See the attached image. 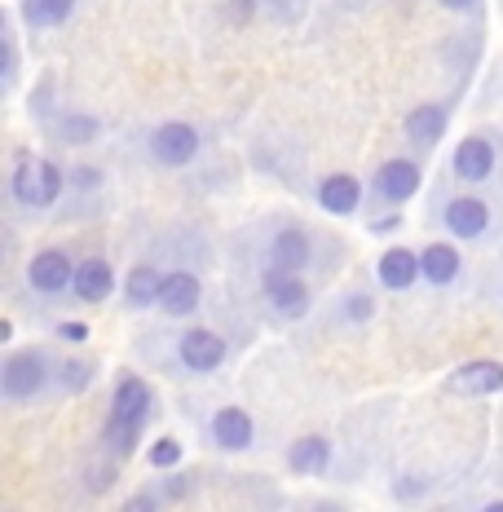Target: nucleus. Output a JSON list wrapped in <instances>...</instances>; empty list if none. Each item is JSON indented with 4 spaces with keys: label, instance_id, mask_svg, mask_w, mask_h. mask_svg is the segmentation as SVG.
Returning <instances> with one entry per match:
<instances>
[{
    "label": "nucleus",
    "instance_id": "obj_17",
    "mask_svg": "<svg viewBox=\"0 0 503 512\" xmlns=\"http://www.w3.org/2000/svg\"><path fill=\"white\" fill-rule=\"evenodd\" d=\"M451 389L473 393V398H481V393H499L503 389V362H490V358L468 362L464 371H455L451 376Z\"/></svg>",
    "mask_w": 503,
    "mask_h": 512
},
{
    "label": "nucleus",
    "instance_id": "obj_25",
    "mask_svg": "<svg viewBox=\"0 0 503 512\" xmlns=\"http://www.w3.org/2000/svg\"><path fill=\"white\" fill-rule=\"evenodd\" d=\"M230 23H243V18H252V9H256V0H230Z\"/></svg>",
    "mask_w": 503,
    "mask_h": 512
},
{
    "label": "nucleus",
    "instance_id": "obj_9",
    "mask_svg": "<svg viewBox=\"0 0 503 512\" xmlns=\"http://www.w3.org/2000/svg\"><path fill=\"white\" fill-rule=\"evenodd\" d=\"M265 256H270V270H283V274H301L309 261H314V239H309V230L301 226H283L270 239V248H265Z\"/></svg>",
    "mask_w": 503,
    "mask_h": 512
},
{
    "label": "nucleus",
    "instance_id": "obj_2",
    "mask_svg": "<svg viewBox=\"0 0 503 512\" xmlns=\"http://www.w3.org/2000/svg\"><path fill=\"white\" fill-rule=\"evenodd\" d=\"M49 389V358L36 354V349H18V354L5 358V367H0V393H5L9 402H36L40 393Z\"/></svg>",
    "mask_w": 503,
    "mask_h": 512
},
{
    "label": "nucleus",
    "instance_id": "obj_13",
    "mask_svg": "<svg viewBox=\"0 0 503 512\" xmlns=\"http://www.w3.org/2000/svg\"><path fill=\"white\" fill-rule=\"evenodd\" d=\"M376 279L380 287H389V292H406V287H415L424 279V270H420V252H411V248H389L376 261Z\"/></svg>",
    "mask_w": 503,
    "mask_h": 512
},
{
    "label": "nucleus",
    "instance_id": "obj_24",
    "mask_svg": "<svg viewBox=\"0 0 503 512\" xmlns=\"http://www.w3.org/2000/svg\"><path fill=\"white\" fill-rule=\"evenodd\" d=\"M58 133L67 137V142H89V137L98 133V124H93V120H62Z\"/></svg>",
    "mask_w": 503,
    "mask_h": 512
},
{
    "label": "nucleus",
    "instance_id": "obj_18",
    "mask_svg": "<svg viewBox=\"0 0 503 512\" xmlns=\"http://www.w3.org/2000/svg\"><path fill=\"white\" fill-rule=\"evenodd\" d=\"M420 270H424V283L451 287L459 279V248H451V243H428L420 252Z\"/></svg>",
    "mask_w": 503,
    "mask_h": 512
},
{
    "label": "nucleus",
    "instance_id": "obj_7",
    "mask_svg": "<svg viewBox=\"0 0 503 512\" xmlns=\"http://www.w3.org/2000/svg\"><path fill=\"white\" fill-rule=\"evenodd\" d=\"M27 283L36 287V292H45V296H58V292H67V287L76 283V265H71V256L62 248H45V252H36L27 261Z\"/></svg>",
    "mask_w": 503,
    "mask_h": 512
},
{
    "label": "nucleus",
    "instance_id": "obj_23",
    "mask_svg": "<svg viewBox=\"0 0 503 512\" xmlns=\"http://www.w3.org/2000/svg\"><path fill=\"white\" fill-rule=\"evenodd\" d=\"M146 460H151L155 468H177L181 464V442L177 437H159L151 451H146Z\"/></svg>",
    "mask_w": 503,
    "mask_h": 512
},
{
    "label": "nucleus",
    "instance_id": "obj_21",
    "mask_svg": "<svg viewBox=\"0 0 503 512\" xmlns=\"http://www.w3.org/2000/svg\"><path fill=\"white\" fill-rule=\"evenodd\" d=\"M442 133H446V111L442 106H420V111L406 115V137H411L415 146H433Z\"/></svg>",
    "mask_w": 503,
    "mask_h": 512
},
{
    "label": "nucleus",
    "instance_id": "obj_16",
    "mask_svg": "<svg viewBox=\"0 0 503 512\" xmlns=\"http://www.w3.org/2000/svg\"><path fill=\"white\" fill-rule=\"evenodd\" d=\"M252 437H256L252 415L243 407H221L212 415V442H217L221 451H248Z\"/></svg>",
    "mask_w": 503,
    "mask_h": 512
},
{
    "label": "nucleus",
    "instance_id": "obj_4",
    "mask_svg": "<svg viewBox=\"0 0 503 512\" xmlns=\"http://www.w3.org/2000/svg\"><path fill=\"white\" fill-rule=\"evenodd\" d=\"M146 151H151L159 168H186V164H195V155H199V128L186 120H168L151 133Z\"/></svg>",
    "mask_w": 503,
    "mask_h": 512
},
{
    "label": "nucleus",
    "instance_id": "obj_19",
    "mask_svg": "<svg viewBox=\"0 0 503 512\" xmlns=\"http://www.w3.org/2000/svg\"><path fill=\"white\" fill-rule=\"evenodd\" d=\"M331 460V446L323 433H305L292 442V451H287V464H292V473H323Z\"/></svg>",
    "mask_w": 503,
    "mask_h": 512
},
{
    "label": "nucleus",
    "instance_id": "obj_12",
    "mask_svg": "<svg viewBox=\"0 0 503 512\" xmlns=\"http://www.w3.org/2000/svg\"><path fill=\"white\" fill-rule=\"evenodd\" d=\"M318 208L331 217H353L362 208V181L353 173H331L318 181Z\"/></svg>",
    "mask_w": 503,
    "mask_h": 512
},
{
    "label": "nucleus",
    "instance_id": "obj_22",
    "mask_svg": "<svg viewBox=\"0 0 503 512\" xmlns=\"http://www.w3.org/2000/svg\"><path fill=\"white\" fill-rule=\"evenodd\" d=\"M76 14V0H23L27 27H62Z\"/></svg>",
    "mask_w": 503,
    "mask_h": 512
},
{
    "label": "nucleus",
    "instance_id": "obj_10",
    "mask_svg": "<svg viewBox=\"0 0 503 512\" xmlns=\"http://www.w3.org/2000/svg\"><path fill=\"white\" fill-rule=\"evenodd\" d=\"M442 226L455 234V239H481L490 230V208L481 204L477 195H455L451 204L442 208Z\"/></svg>",
    "mask_w": 503,
    "mask_h": 512
},
{
    "label": "nucleus",
    "instance_id": "obj_6",
    "mask_svg": "<svg viewBox=\"0 0 503 512\" xmlns=\"http://www.w3.org/2000/svg\"><path fill=\"white\" fill-rule=\"evenodd\" d=\"M177 354L186 362V371L208 376V371H217L221 362H226V340L212 332V327H186L177 340Z\"/></svg>",
    "mask_w": 503,
    "mask_h": 512
},
{
    "label": "nucleus",
    "instance_id": "obj_5",
    "mask_svg": "<svg viewBox=\"0 0 503 512\" xmlns=\"http://www.w3.org/2000/svg\"><path fill=\"white\" fill-rule=\"evenodd\" d=\"M261 292H265V301H270V309L278 318H305L309 301H314V292H309V283L301 279V274H283V270H265Z\"/></svg>",
    "mask_w": 503,
    "mask_h": 512
},
{
    "label": "nucleus",
    "instance_id": "obj_8",
    "mask_svg": "<svg viewBox=\"0 0 503 512\" xmlns=\"http://www.w3.org/2000/svg\"><path fill=\"white\" fill-rule=\"evenodd\" d=\"M376 195L384 199V204H406V199H415V190H420V164L406 155H393L384 159V164L376 168Z\"/></svg>",
    "mask_w": 503,
    "mask_h": 512
},
{
    "label": "nucleus",
    "instance_id": "obj_20",
    "mask_svg": "<svg viewBox=\"0 0 503 512\" xmlns=\"http://www.w3.org/2000/svg\"><path fill=\"white\" fill-rule=\"evenodd\" d=\"M159 287H164V274H159L155 265H137V270L128 274V283H124L128 309H151V305H159Z\"/></svg>",
    "mask_w": 503,
    "mask_h": 512
},
{
    "label": "nucleus",
    "instance_id": "obj_27",
    "mask_svg": "<svg viewBox=\"0 0 503 512\" xmlns=\"http://www.w3.org/2000/svg\"><path fill=\"white\" fill-rule=\"evenodd\" d=\"M58 336H62V340H84V336H89V327H84V323H62Z\"/></svg>",
    "mask_w": 503,
    "mask_h": 512
},
{
    "label": "nucleus",
    "instance_id": "obj_1",
    "mask_svg": "<svg viewBox=\"0 0 503 512\" xmlns=\"http://www.w3.org/2000/svg\"><path fill=\"white\" fill-rule=\"evenodd\" d=\"M146 415H151V389H146V380L124 376L120 384H115L111 415H106V442H111L115 455H133Z\"/></svg>",
    "mask_w": 503,
    "mask_h": 512
},
{
    "label": "nucleus",
    "instance_id": "obj_14",
    "mask_svg": "<svg viewBox=\"0 0 503 512\" xmlns=\"http://www.w3.org/2000/svg\"><path fill=\"white\" fill-rule=\"evenodd\" d=\"M203 301V287L195 274H186V270H177V274H164V287H159V309H164L168 318H186V314H195Z\"/></svg>",
    "mask_w": 503,
    "mask_h": 512
},
{
    "label": "nucleus",
    "instance_id": "obj_15",
    "mask_svg": "<svg viewBox=\"0 0 503 512\" xmlns=\"http://www.w3.org/2000/svg\"><path fill=\"white\" fill-rule=\"evenodd\" d=\"M71 292H76L84 305L106 301V296L115 292V270H111V261H102V256H84V261L76 265V283H71Z\"/></svg>",
    "mask_w": 503,
    "mask_h": 512
},
{
    "label": "nucleus",
    "instance_id": "obj_28",
    "mask_svg": "<svg viewBox=\"0 0 503 512\" xmlns=\"http://www.w3.org/2000/svg\"><path fill=\"white\" fill-rule=\"evenodd\" d=\"M124 512H155V499L151 495H137V499H128Z\"/></svg>",
    "mask_w": 503,
    "mask_h": 512
},
{
    "label": "nucleus",
    "instance_id": "obj_29",
    "mask_svg": "<svg viewBox=\"0 0 503 512\" xmlns=\"http://www.w3.org/2000/svg\"><path fill=\"white\" fill-rule=\"evenodd\" d=\"M168 495L181 499V495H186V482H181V477H173V482H168Z\"/></svg>",
    "mask_w": 503,
    "mask_h": 512
},
{
    "label": "nucleus",
    "instance_id": "obj_11",
    "mask_svg": "<svg viewBox=\"0 0 503 512\" xmlns=\"http://www.w3.org/2000/svg\"><path fill=\"white\" fill-rule=\"evenodd\" d=\"M451 168H455L459 181L481 186V181L495 173V146H490L486 137H464V142L455 146V155H451Z\"/></svg>",
    "mask_w": 503,
    "mask_h": 512
},
{
    "label": "nucleus",
    "instance_id": "obj_3",
    "mask_svg": "<svg viewBox=\"0 0 503 512\" xmlns=\"http://www.w3.org/2000/svg\"><path fill=\"white\" fill-rule=\"evenodd\" d=\"M9 186H14V199L23 208H49L53 199L62 195V168L58 164H49V159H31L23 155L14 164V177H9Z\"/></svg>",
    "mask_w": 503,
    "mask_h": 512
},
{
    "label": "nucleus",
    "instance_id": "obj_30",
    "mask_svg": "<svg viewBox=\"0 0 503 512\" xmlns=\"http://www.w3.org/2000/svg\"><path fill=\"white\" fill-rule=\"evenodd\" d=\"M486 512H503V499H495V504H486Z\"/></svg>",
    "mask_w": 503,
    "mask_h": 512
},
{
    "label": "nucleus",
    "instance_id": "obj_26",
    "mask_svg": "<svg viewBox=\"0 0 503 512\" xmlns=\"http://www.w3.org/2000/svg\"><path fill=\"white\" fill-rule=\"evenodd\" d=\"M442 9H455V14H473V9H481V0H437Z\"/></svg>",
    "mask_w": 503,
    "mask_h": 512
}]
</instances>
